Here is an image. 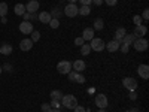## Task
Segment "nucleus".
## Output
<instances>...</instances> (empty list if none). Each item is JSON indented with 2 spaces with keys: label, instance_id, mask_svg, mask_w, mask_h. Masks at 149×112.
<instances>
[{
  "label": "nucleus",
  "instance_id": "f257e3e1",
  "mask_svg": "<svg viewBox=\"0 0 149 112\" xmlns=\"http://www.w3.org/2000/svg\"><path fill=\"white\" fill-rule=\"evenodd\" d=\"M60 102H61V105H63L64 108H67V109H74V108H76V105H78L76 97L72 96V94H66V96H63V99H61Z\"/></svg>",
  "mask_w": 149,
  "mask_h": 112
},
{
  "label": "nucleus",
  "instance_id": "f03ea898",
  "mask_svg": "<svg viewBox=\"0 0 149 112\" xmlns=\"http://www.w3.org/2000/svg\"><path fill=\"white\" fill-rule=\"evenodd\" d=\"M90 42H91V43H90L91 49H93V51H97V52L103 51L104 46H106V43L103 42V39H100V37H93Z\"/></svg>",
  "mask_w": 149,
  "mask_h": 112
},
{
  "label": "nucleus",
  "instance_id": "7ed1b4c3",
  "mask_svg": "<svg viewBox=\"0 0 149 112\" xmlns=\"http://www.w3.org/2000/svg\"><path fill=\"white\" fill-rule=\"evenodd\" d=\"M131 45L134 46L136 51H140V52H142V51H146L148 46H149V43H148V41L145 39V37H137V39H136Z\"/></svg>",
  "mask_w": 149,
  "mask_h": 112
},
{
  "label": "nucleus",
  "instance_id": "20e7f679",
  "mask_svg": "<svg viewBox=\"0 0 149 112\" xmlns=\"http://www.w3.org/2000/svg\"><path fill=\"white\" fill-rule=\"evenodd\" d=\"M57 70L61 75H66V73H69L72 70V63L67 61V60H61V61H58V64H57Z\"/></svg>",
  "mask_w": 149,
  "mask_h": 112
},
{
  "label": "nucleus",
  "instance_id": "39448f33",
  "mask_svg": "<svg viewBox=\"0 0 149 112\" xmlns=\"http://www.w3.org/2000/svg\"><path fill=\"white\" fill-rule=\"evenodd\" d=\"M78 6H76V3H67V6L64 8V15H67L69 18H73V17H76V15H79L78 14Z\"/></svg>",
  "mask_w": 149,
  "mask_h": 112
},
{
  "label": "nucleus",
  "instance_id": "423d86ee",
  "mask_svg": "<svg viewBox=\"0 0 149 112\" xmlns=\"http://www.w3.org/2000/svg\"><path fill=\"white\" fill-rule=\"evenodd\" d=\"M122 85L125 87L128 91H134L136 88H137V81H136L134 78H124L122 79Z\"/></svg>",
  "mask_w": 149,
  "mask_h": 112
},
{
  "label": "nucleus",
  "instance_id": "0eeeda50",
  "mask_svg": "<svg viewBox=\"0 0 149 112\" xmlns=\"http://www.w3.org/2000/svg\"><path fill=\"white\" fill-rule=\"evenodd\" d=\"M19 32H21L22 34H30V33L33 32V24H31L30 21H22V22L19 24Z\"/></svg>",
  "mask_w": 149,
  "mask_h": 112
},
{
  "label": "nucleus",
  "instance_id": "6e6552de",
  "mask_svg": "<svg viewBox=\"0 0 149 112\" xmlns=\"http://www.w3.org/2000/svg\"><path fill=\"white\" fill-rule=\"evenodd\" d=\"M95 105L100 109H106V106H107V97L104 94H97L95 96Z\"/></svg>",
  "mask_w": 149,
  "mask_h": 112
},
{
  "label": "nucleus",
  "instance_id": "1a4fd4ad",
  "mask_svg": "<svg viewBox=\"0 0 149 112\" xmlns=\"http://www.w3.org/2000/svg\"><path fill=\"white\" fill-rule=\"evenodd\" d=\"M137 73H139L140 78L148 79V78H149V66H148V64H140V66L137 67Z\"/></svg>",
  "mask_w": 149,
  "mask_h": 112
},
{
  "label": "nucleus",
  "instance_id": "9d476101",
  "mask_svg": "<svg viewBox=\"0 0 149 112\" xmlns=\"http://www.w3.org/2000/svg\"><path fill=\"white\" fill-rule=\"evenodd\" d=\"M33 48V41L31 39H22L21 43H19V49L21 51H30V49Z\"/></svg>",
  "mask_w": 149,
  "mask_h": 112
},
{
  "label": "nucleus",
  "instance_id": "9b49d317",
  "mask_svg": "<svg viewBox=\"0 0 149 112\" xmlns=\"http://www.w3.org/2000/svg\"><path fill=\"white\" fill-rule=\"evenodd\" d=\"M37 9H39V2L37 0H31V2H29L26 5V12H29V14H33Z\"/></svg>",
  "mask_w": 149,
  "mask_h": 112
},
{
  "label": "nucleus",
  "instance_id": "f8f14e48",
  "mask_svg": "<svg viewBox=\"0 0 149 112\" xmlns=\"http://www.w3.org/2000/svg\"><path fill=\"white\" fill-rule=\"evenodd\" d=\"M72 67H73V70L74 72H84L85 70V61H82V60H76V61H73V64H72Z\"/></svg>",
  "mask_w": 149,
  "mask_h": 112
},
{
  "label": "nucleus",
  "instance_id": "ddd939ff",
  "mask_svg": "<svg viewBox=\"0 0 149 112\" xmlns=\"http://www.w3.org/2000/svg\"><path fill=\"white\" fill-rule=\"evenodd\" d=\"M146 33H148V29H146V26L140 24V26H136V29H134V33H133V34H136L137 37H143Z\"/></svg>",
  "mask_w": 149,
  "mask_h": 112
},
{
  "label": "nucleus",
  "instance_id": "4468645a",
  "mask_svg": "<svg viewBox=\"0 0 149 112\" xmlns=\"http://www.w3.org/2000/svg\"><path fill=\"white\" fill-rule=\"evenodd\" d=\"M37 20H39L42 24H49V21L52 20V17H51V14H49V12H40L39 17H37Z\"/></svg>",
  "mask_w": 149,
  "mask_h": 112
},
{
  "label": "nucleus",
  "instance_id": "2eb2a0df",
  "mask_svg": "<svg viewBox=\"0 0 149 112\" xmlns=\"http://www.w3.org/2000/svg\"><path fill=\"white\" fill-rule=\"evenodd\" d=\"M127 34V30L124 29V27H119V29H116V32H115V36H113V41H118L119 43H121V41H122V37Z\"/></svg>",
  "mask_w": 149,
  "mask_h": 112
},
{
  "label": "nucleus",
  "instance_id": "dca6fc26",
  "mask_svg": "<svg viewBox=\"0 0 149 112\" xmlns=\"http://www.w3.org/2000/svg\"><path fill=\"white\" fill-rule=\"evenodd\" d=\"M106 49H107L109 52L118 51V49H119V42H118V41H110V42H107V43H106Z\"/></svg>",
  "mask_w": 149,
  "mask_h": 112
},
{
  "label": "nucleus",
  "instance_id": "f3484780",
  "mask_svg": "<svg viewBox=\"0 0 149 112\" xmlns=\"http://www.w3.org/2000/svg\"><path fill=\"white\" fill-rule=\"evenodd\" d=\"M94 37V29H85L82 33V39L84 41H91Z\"/></svg>",
  "mask_w": 149,
  "mask_h": 112
},
{
  "label": "nucleus",
  "instance_id": "a211bd4d",
  "mask_svg": "<svg viewBox=\"0 0 149 112\" xmlns=\"http://www.w3.org/2000/svg\"><path fill=\"white\" fill-rule=\"evenodd\" d=\"M136 39H137V36L133 34V33H130V34H125V36H124L121 42H122V43H128V45H131Z\"/></svg>",
  "mask_w": 149,
  "mask_h": 112
},
{
  "label": "nucleus",
  "instance_id": "6ab92c4d",
  "mask_svg": "<svg viewBox=\"0 0 149 112\" xmlns=\"http://www.w3.org/2000/svg\"><path fill=\"white\" fill-rule=\"evenodd\" d=\"M14 12H15V14L17 15H24V14H26V5H22V3H17L15 5V8H14Z\"/></svg>",
  "mask_w": 149,
  "mask_h": 112
},
{
  "label": "nucleus",
  "instance_id": "aec40b11",
  "mask_svg": "<svg viewBox=\"0 0 149 112\" xmlns=\"http://www.w3.org/2000/svg\"><path fill=\"white\" fill-rule=\"evenodd\" d=\"M90 12H91V8H90L88 5H81V8L78 9V14H81L82 17L90 15Z\"/></svg>",
  "mask_w": 149,
  "mask_h": 112
},
{
  "label": "nucleus",
  "instance_id": "412c9836",
  "mask_svg": "<svg viewBox=\"0 0 149 112\" xmlns=\"http://www.w3.org/2000/svg\"><path fill=\"white\" fill-rule=\"evenodd\" d=\"M0 52H2L3 55H9V54L12 52V45H9V43L0 45Z\"/></svg>",
  "mask_w": 149,
  "mask_h": 112
},
{
  "label": "nucleus",
  "instance_id": "4be33fe9",
  "mask_svg": "<svg viewBox=\"0 0 149 112\" xmlns=\"http://www.w3.org/2000/svg\"><path fill=\"white\" fill-rule=\"evenodd\" d=\"M51 99L52 100H61V99H63V93H61L60 90H54V91H51Z\"/></svg>",
  "mask_w": 149,
  "mask_h": 112
},
{
  "label": "nucleus",
  "instance_id": "5701e85b",
  "mask_svg": "<svg viewBox=\"0 0 149 112\" xmlns=\"http://www.w3.org/2000/svg\"><path fill=\"white\" fill-rule=\"evenodd\" d=\"M103 27H104V21L102 18H97L94 21V30H103Z\"/></svg>",
  "mask_w": 149,
  "mask_h": 112
},
{
  "label": "nucleus",
  "instance_id": "b1692460",
  "mask_svg": "<svg viewBox=\"0 0 149 112\" xmlns=\"http://www.w3.org/2000/svg\"><path fill=\"white\" fill-rule=\"evenodd\" d=\"M8 5L5 3V2H2V3H0V18H2V17H6V14H8Z\"/></svg>",
  "mask_w": 149,
  "mask_h": 112
},
{
  "label": "nucleus",
  "instance_id": "393cba45",
  "mask_svg": "<svg viewBox=\"0 0 149 112\" xmlns=\"http://www.w3.org/2000/svg\"><path fill=\"white\" fill-rule=\"evenodd\" d=\"M81 52H82V55H88V54L91 52V46H90V45H85V43H84V45L81 46Z\"/></svg>",
  "mask_w": 149,
  "mask_h": 112
},
{
  "label": "nucleus",
  "instance_id": "a878e982",
  "mask_svg": "<svg viewBox=\"0 0 149 112\" xmlns=\"http://www.w3.org/2000/svg\"><path fill=\"white\" fill-rule=\"evenodd\" d=\"M30 34H31V41H33V43H34V42H37V41L40 39V33L37 32V30H33Z\"/></svg>",
  "mask_w": 149,
  "mask_h": 112
},
{
  "label": "nucleus",
  "instance_id": "bb28decb",
  "mask_svg": "<svg viewBox=\"0 0 149 112\" xmlns=\"http://www.w3.org/2000/svg\"><path fill=\"white\" fill-rule=\"evenodd\" d=\"M74 82H79V84H84L85 82V76H84V75L82 73H76V76H74Z\"/></svg>",
  "mask_w": 149,
  "mask_h": 112
},
{
  "label": "nucleus",
  "instance_id": "cd10ccee",
  "mask_svg": "<svg viewBox=\"0 0 149 112\" xmlns=\"http://www.w3.org/2000/svg\"><path fill=\"white\" fill-rule=\"evenodd\" d=\"M49 26H51V29H58L60 27V21L57 18H52L51 21H49Z\"/></svg>",
  "mask_w": 149,
  "mask_h": 112
},
{
  "label": "nucleus",
  "instance_id": "c85d7f7f",
  "mask_svg": "<svg viewBox=\"0 0 149 112\" xmlns=\"http://www.w3.org/2000/svg\"><path fill=\"white\" fill-rule=\"evenodd\" d=\"M142 21H143V18H142L140 15H134V17H133V22L136 24V26H140Z\"/></svg>",
  "mask_w": 149,
  "mask_h": 112
},
{
  "label": "nucleus",
  "instance_id": "c756f323",
  "mask_svg": "<svg viewBox=\"0 0 149 112\" xmlns=\"http://www.w3.org/2000/svg\"><path fill=\"white\" fill-rule=\"evenodd\" d=\"M49 14H51V17H52V18H57V20H58V17L61 15V12H60V10L55 8V9H52L51 12H49Z\"/></svg>",
  "mask_w": 149,
  "mask_h": 112
},
{
  "label": "nucleus",
  "instance_id": "7c9ffc66",
  "mask_svg": "<svg viewBox=\"0 0 149 112\" xmlns=\"http://www.w3.org/2000/svg\"><path fill=\"white\" fill-rule=\"evenodd\" d=\"M51 108H54V109H60V106H61V103L58 102V100H51Z\"/></svg>",
  "mask_w": 149,
  "mask_h": 112
},
{
  "label": "nucleus",
  "instance_id": "2f4dec72",
  "mask_svg": "<svg viewBox=\"0 0 149 112\" xmlns=\"http://www.w3.org/2000/svg\"><path fill=\"white\" fill-rule=\"evenodd\" d=\"M84 39H82V37H76V39H74V45H78V46H82L84 45Z\"/></svg>",
  "mask_w": 149,
  "mask_h": 112
},
{
  "label": "nucleus",
  "instance_id": "473e14b6",
  "mask_svg": "<svg viewBox=\"0 0 149 112\" xmlns=\"http://www.w3.org/2000/svg\"><path fill=\"white\" fill-rule=\"evenodd\" d=\"M128 49H130V45H128V43H124V45L121 46V51H122L124 54H127V52H128Z\"/></svg>",
  "mask_w": 149,
  "mask_h": 112
},
{
  "label": "nucleus",
  "instance_id": "72a5a7b5",
  "mask_svg": "<svg viewBox=\"0 0 149 112\" xmlns=\"http://www.w3.org/2000/svg\"><path fill=\"white\" fill-rule=\"evenodd\" d=\"M76 73H78V72H74V70H70V72L67 73V75H69V79H70V81H74V76H76Z\"/></svg>",
  "mask_w": 149,
  "mask_h": 112
},
{
  "label": "nucleus",
  "instance_id": "f704fd0d",
  "mask_svg": "<svg viewBox=\"0 0 149 112\" xmlns=\"http://www.w3.org/2000/svg\"><path fill=\"white\" fill-rule=\"evenodd\" d=\"M142 18H143L145 21H148V20H149V10H148V9H145V10H143V15H142Z\"/></svg>",
  "mask_w": 149,
  "mask_h": 112
},
{
  "label": "nucleus",
  "instance_id": "c9c22d12",
  "mask_svg": "<svg viewBox=\"0 0 149 112\" xmlns=\"http://www.w3.org/2000/svg\"><path fill=\"white\" fill-rule=\"evenodd\" d=\"M106 2V5H109V6H115L116 3H118V0H104Z\"/></svg>",
  "mask_w": 149,
  "mask_h": 112
},
{
  "label": "nucleus",
  "instance_id": "e433bc0d",
  "mask_svg": "<svg viewBox=\"0 0 149 112\" xmlns=\"http://www.w3.org/2000/svg\"><path fill=\"white\" fill-rule=\"evenodd\" d=\"M49 109H51V105H48V103H43V105H42V111H43V112H48Z\"/></svg>",
  "mask_w": 149,
  "mask_h": 112
},
{
  "label": "nucleus",
  "instance_id": "4c0bfd02",
  "mask_svg": "<svg viewBox=\"0 0 149 112\" xmlns=\"http://www.w3.org/2000/svg\"><path fill=\"white\" fill-rule=\"evenodd\" d=\"M74 112H85V108L84 106H79V105H76V108L73 109Z\"/></svg>",
  "mask_w": 149,
  "mask_h": 112
},
{
  "label": "nucleus",
  "instance_id": "58836bf2",
  "mask_svg": "<svg viewBox=\"0 0 149 112\" xmlns=\"http://www.w3.org/2000/svg\"><path fill=\"white\" fill-rule=\"evenodd\" d=\"M22 17H24V21H30L31 20V14H29V12H26Z\"/></svg>",
  "mask_w": 149,
  "mask_h": 112
},
{
  "label": "nucleus",
  "instance_id": "ea45409f",
  "mask_svg": "<svg viewBox=\"0 0 149 112\" xmlns=\"http://www.w3.org/2000/svg\"><path fill=\"white\" fill-rule=\"evenodd\" d=\"M136 99H137V94L134 91H130V100H136Z\"/></svg>",
  "mask_w": 149,
  "mask_h": 112
},
{
  "label": "nucleus",
  "instance_id": "a19ab883",
  "mask_svg": "<svg viewBox=\"0 0 149 112\" xmlns=\"http://www.w3.org/2000/svg\"><path fill=\"white\" fill-rule=\"evenodd\" d=\"M91 3H93V0H81V5H88L90 6Z\"/></svg>",
  "mask_w": 149,
  "mask_h": 112
},
{
  "label": "nucleus",
  "instance_id": "79ce46f5",
  "mask_svg": "<svg viewBox=\"0 0 149 112\" xmlns=\"http://www.w3.org/2000/svg\"><path fill=\"white\" fill-rule=\"evenodd\" d=\"M93 2H94L95 6H102L103 5V0H93Z\"/></svg>",
  "mask_w": 149,
  "mask_h": 112
},
{
  "label": "nucleus",
  "instance_id": "37998d69",
  "mask_svg": "<svg viewBox=\"0 0 149 112\" xmlns=\"http://www.w3.org/2000/svg\"><path fill=\"white\" fill-rule=\"evenodd\" d=\"M48 112H61V111H60V109H54V108H51Z\"/></svg>",
  "mask_w": 149,
  "mask_h": 112
},
{
  "label": "nucleus",
  "instance_id": "c03bdc74",
  "mask_svg": "<svg viewBox=\"0 0 149 112\" xmlns=\"http://www.w3.org/2000/svg\"><path fill=\"white\" fill-rule=\"evenodd\" d=\"M0 21H2L3 24H6V22H8V20H6V17H2V20H0Z\"/></svg>",
  "mask_w": 149,
  "mask_h": 112
},
{
  "label": "nucleus",
  "instance_id": "a18cd8bd",
  "mask_svg": "<svg viewBox=\"0 0 149 112\" xmlns=\"http://www.w3.org/2000/svg\"><path fill=\"white\" fill-rule=\"evenodd\" d=\"M3 69H5V70H8V72H9V70H10V69H12V67H10V66H9V64H6V66H5V67H3Z\"/></svg>",
  "mask_w": 149,
  "mask_h": 112
},
{
  "label": "nucleus",
  "instance_id": "49530a36",
  "mask_svg": "<svg viewBox=\"0 0 149 112\" xmlns=\"http://www.w3.org/2000/svg\"><path fill=\"white\" fill-rule=\"evenodd\" d=\"M67 2H69V3H76L78 0H67Z\"/></svg>",
  "mask_w": 149,
  "mask_h": 112
},
{
  "label": "nucleus",
  "instance_id": "de8ad7c7",
  "mask_svg": "<svg viewBox=\"0 0 149 112\" xmlns=\"http://www.w3.org/2000/svg\"><path fill=\"white\" fill-rule=\"evenodd\" d=\"M130 112H139V109H136V108H134V109H131Z\"/></svg>",
  "mask_w": 149,
  "mask_h": 112
},
{
  "label": "nucleus",
  "instance_id": "09e8293b",
  "mask_svg": "<svg viewBox=\"0 0 149 112\" xmlns=\"http://www.w3.org/2000/svg\"><path fill=\"white\" fill-rule=\"evenodd\" d=\"M98 112H106V109H98Z\"/></svg>",
  "mask_w": 149,
  "mask_h": 112
},
{
  "label": "nucleus",
  "instance_id": "8fccbe9b",
  "mask_svg": "<svg viewBox=\"0 0 149 112\" xmlns=\"http://www.w3.org/2000/svg\"><path fill=\"white\" fill-rule=\"evenodd\" d=\"M2 72H3V69H2V67H0V73H2Z\"/></svg>",
  "mask_w": 149,
  "mask_h": 112
},
{
  "label": "nucleus",
  "instance_id": "3c124183",
  "mask_svg": "<svg viewBox=\"0 0 149 112\" xmlns=\"http://www.w3.org/2000/svg\"><path fill=\"white\" fill-rule=\"evenodd\" d=\"M125 112H130V111H125Z\"/></svg>",
  "mask_w": 149,
  "mask_h": 112
}]
</instances>
